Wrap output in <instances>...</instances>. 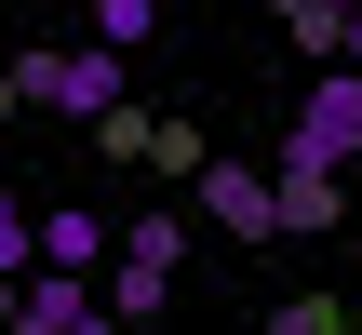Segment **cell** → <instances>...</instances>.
Returning <instances> with one entry per match:
<instances>
[{"instance_id":"obj_8","label":"cell","mask_w":362,"mask_h":335,"mask_svg":"<svg viewBox=\"0 0 362 335\" xmlns=\"http://www.w3.org/2000/svg\"><path fill=\"white\" fill-rule=\"evenodd\" d=\"M81 13H94V40H107V54H148L175 0H81Z\"/></svg>"},{"instance_id":"obj_6","label":"cell","mask_w":362,"mask_h":335,"mask_svg":"<svg viewBox=\"0 0 362 335\" xmlns=\"http://www.w3.org/2000/svg\"><path fill=\"white\" fill-rule=\"evenodd\" d=\"M269 188H282V228H296V242L349 215V175H322V161H269Z\"/></svg>"},{"instance_id":"obj_3","label":"cell","mask_w":362,"mask_h":335,"mask_svg":"<svg viewBox=\"0 0 362 335\" xmlns=\"http://www.w3.org/2000/svg\"><path fill=\"white\" fill-rule=\"evenodd\" d=\"M13 94L54 107V121H94V107L121 94V54H107V40H94V54H13Z\"/></svg>"},{"instance_id":"obj_7","label":"cell","mask_w":362,"mask_h":335,"mask_svg":"<svg viewBox=\"0 0 362 335\" xmlns=\"http://www.w3.org/2000/svg\"><path fill=\"white\" fill-rule=\"evenodd\" d=\"M107 242H121V228H107L94 201H54V215H40V269H107Z\"/></svg>"},{"instance_id":"obj_2","label":"cell","mask_w":362,"mask_h":335,"mask_svg":"<svg viewBox=\"0 0 362 335\" xmlns=\"http://www.w3.org/2000/svg\"><path fill=\"white\" fill-rule=\"evenodd\" d=\"M282 161H322V175H349V161H362V67H349V54H322V81L296 94Z\"/></svg>"},{"instance_id":"obj_10","label":"cell","mask_w":362,"mask_h":335,"mask_svg":"<svg viewBox=\"0 0 362 335\" xmlns=\"http://www.w3.org/2000/svg\"><path fill=\"white\" fill-rule=\"evenodd\" d=\"M13 269H40V215H27V201L0 188V282H13Z\"/></svg>"},{"instance_id":"obj_9","label":"cell","mask_w":362,"mask_h":335,"mask_svg":"<svg viewBox=\"0 0 362 335\" xmlns=\"http://www.w3.org/2000/svg\"><path fill=\"white\" fill-rule=\"evenodd\" d=\"M269 13H282V27H296V54H336V27H349L362 0H269Z\"/></svg>"},{"instance_id":"obj_12","label":"cell","mask_w":362,"mask_h":335,"mask_svg":"<svg viewBox=\"0 0 362 335\" xmlns=\"http://www.w3.org/2000/svg\"><path fill=\"white\" fill-rule=\"evenodd\" d=\"M13 107H27V94H13V67H0V121H13Z\"/></svg>"},{"instance_id":"obj_13","label":"cell","mask_w":362,"mask_h":335,"mask_svg":"<svg viewBox=\"0 0 362 335\" xmlns=\"http://www.w3.org/2000/svg\"><path fill=\"white\" fill-rule=\"evenodd\" d=\"M0 322H13V282H0Z\"/></svg>"},{"instance_id":"obj_5","label":"cell","mask_w":362,"mask_h":335,"mask_svg":"<svg viewBox=\"0 0 362 335\" xmlns=\"http://www.w3.org/2000/svg\"><path fill=\"white\" fill-rule=\"evenodd\" d=\"M94 322H107L94 269H13V335H94Z\"/></svg>"},{"instance_id":"obj_11","label":"cell","mask_w":362,"mask_h":335,"mask_svg":"<svg viewBox=\"0 0 362 335\" xmlns=\"http://www.w3.org/2000/svg\"><path fill=\"white\" fill-rule=\"evenodd\" d=\"M336 54H349V67H362V13H349V27H336Z\"/></svg>"},{"instance_id":"obj_1","label":"cell","mask_w":362,"mask_h":335,"mask_svg":"<svg viewBox=\"0 0 362 335\" xmlns=\"http://www.w3.org/2000/svg\"><path fill=\"white\" fill-rule=\"evenodd\" d=\"M175 269H188V228H175V215H134V228L107 242V282H94L107 322H148V309L175 295Z\"/></svg>"},{"instance_id":"obj_4","label":"cell","mask_w":362,"mask_h":335,"mask_svg":"<svg viewBox=\"0 0 362 335\" xmlns=\"http://www.w3.org/2000/svg\"><path fill=\"white\" fill-rule=\"evenodd\" d=\"M188 188H202V215H215L228 242H282V188H269L255 161H215V148H202V161H188Z\"/></svg>"}]
</instances>
